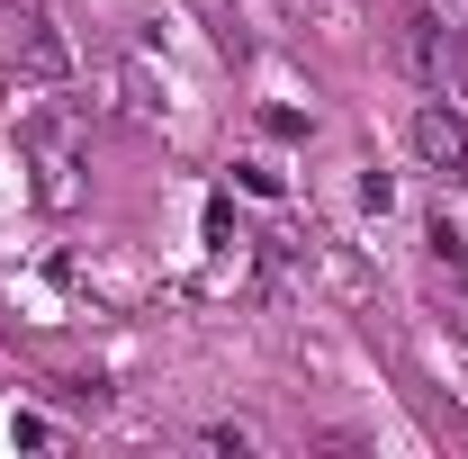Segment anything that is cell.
Masks as SVG:
<instances>
[{
    "instance_id": "cell-1",
    "label": "cell",
    "mask_w": 468,
    "mask_h": 459,
    "mask_svg": "<svg viewBox=\"0 0 468 459\" xmlns=\"http://www.w3.org/2000/svg\"><path fill=\"white\" fill-rule=\"evenodd\" d=\"M414 154H423L441 180H460V189H468V117L451 109V91L414 109Z\"/></svg>"
},
{
    "instance_id": "cell-2",
    "label": "cell",
    "mask_w": 468,
    "mask_h": 459,
    "mask_svg": "<svg viewBox=\"0 0 468 459\" xmlns=\"http://www.w3.org/2000/svg\"><path fill=\"white\" fill-rule=\"evenodd\" d=\"M406 55L423 63V81H432V91H451V72L468 63V46L441 27V18H432V9H414V18H406Z\"/></svg>"
},
{
    "instance_id": "cell-3",
    "label": "cell",
    "mask_w": 468,
    "mask_h": 459,
    "mask_svg": "<svg viewBox=\"0 0 468 459\" xmlns=\"http://www.w3.org/2000/svg\"><path fill=\"white\" fill-rule=\"evenodd\" d=\"M27 144H37L46 198H72V117H37V126H27Z\"/></svg>"
}]
</instances>
